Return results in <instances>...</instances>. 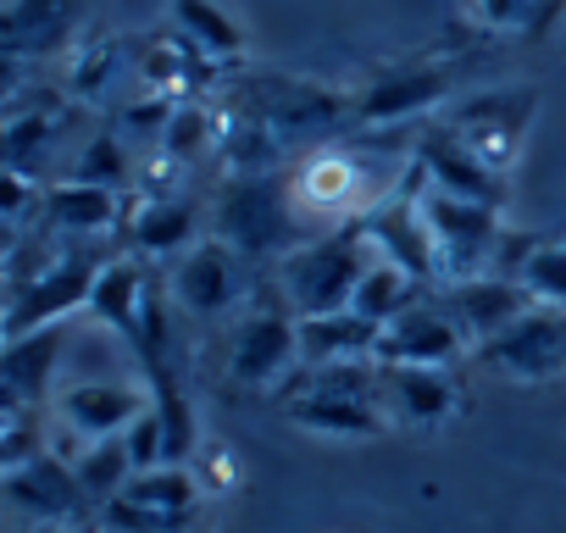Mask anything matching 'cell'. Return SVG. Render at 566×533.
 Masks as SVG:
<instances>
[{
	"instance_id": "18",
	"label": "cell",
	"mask_w": 566,
	"mask_h": 533,
	"mask_svg": "<svg viewBox=\"0 0 566 533\" xmlns=\"http://www.w3.org/2000/svg\"><path fill=\"white\" fill-rule=\"evenodd\" d=\"M384 328L367 323L361 312H328V317H301V362L306 367H334V362H367L378 356Z\"/></svg>"
},
{
	"instance_id": "17",
	"label": "cell",
	"mask_w": 566,
	"mask_h": 533,
	"mask_svg": "<svg viewBox=\"0 0 566 533\" xmlns=\"http://www.w3.org/2000/svg\"><path fill=\"white\" fill-rule=\"evenodd\" d=\"M301 428H317V433H339V439H378L389 433V417L378 411V400H361V395H334V389H306L295 400H283Z\"/></svg>"
},
{
	"instance_id": "25",
	"label": "cell",
	"mask_w": 566,
	"mask_h": 533,
	"mask_svg": "<svg viewBox=\"0 0 566 533\" xmlns=\"http://www.w3.org/2000/svg\"><path fill=\"white\" fill-rule=\"evenodd\" d=\"M195 494H200V483L189 478V467H150V472H134L128 489H123V500H134V505L167 516V522H184Z\"/></svg>"
},
{
	"instance_id": "30",
	"label": "cell",
	"mask_w": 566,
	"mask_h": 533,
	"mask_svg": "<svg viewBox=\"0 0 566 533\" xmlns=\"http://www.w3.org/2000/svg\"><path fill=\"white\" fill-rule=\"evenodd\" d=\"M211 112H200V106H178L172 112V123H167V150L184 161V156H200L206 145H211Z\"/></svg>"
},
{
	"instance_id": "14",
	"label": "cell",
	"mask_w": 566,
	"mask_h": 533,
	"mask_svg": "<svg viewBox=\"0 0 566 533\" xmlns=\"http://www.w3.org/2000/svg\"><path fill=\"white\" fill-rule=\"evenodd\" d=\"M7 494H12V505H23L29 516H45V522H73L90 505V494L78 483V467L51 456V450L40 461L7 472Z\"/></svg>"
},
{
	"instance_id": "29",
	"label": "cell",
	"mask_w": 566,
	"mask_h": 533,
	"mask_svg": "<svg viewBox=\"0 0 566 533\" xmlns=\"http://www.w3.org/2000/svg\"><path fill=\"white\" fill-rule=\"evenodd\" d=\"M73 178H78V184H101V189H117V184L128 178V156H123V145H117L112 134L90 139V145H84V156H78V167H73Z\"/></svg>"
},
{
	"instance_id": "26",
	"label": "cell",
	"mask_w": 566,
	"mask_h": 533,
	"mask_svg": "<svg viewBox=\"0 0 566 533\" xmlns=\"http://www.w3.org/2000/svg\"><path fill=\"white\" fill-rule=\"evenodd\" d=\"M172 18H178V29L189 34V45H200L206 56H239V51H244L239 23H233L222 7H211V0H172Z\"/></svg>"
},
{
	"instance_id": "1",
	"label": "cell",
	"mask_w": 566,
	"mask_h": 533,
	"mask_svg": "<svg viewBox=\"0 0 566 533\" xmlns=\"http://www.w3.org/2000/svg\"><path fill=\"white\" fill-rule=\"evenodd\" d=\"M384 261V250L373 244L367 222H345L328 239H306L290 255H277V290L290 295L295 317H328V312H350L361 279Z\"/></svg>"
},
{
	"instance_id": "10",
	"label": "cell",
	"mask_w": 566,
	"mask_h": 533,
	"mask_svg": "<svg viewBox=\"0 0 566 533\" xmlns=\"http://www.w3.org/2000/svg\"><path fill=\"white\" fill-rule=\"evenodd\" d=\"M467 351V334L439 301H417L406 317H395L378 339V367H455Z\"/></svg>"
},
{
	"instance_id": "19",
	"label": "cell",
	"mask_w": 566,
	"mask_h": 533,
	"mask_svg": "<svg viewBox=\"0 0 566 533\" xmlns=\"http://www.w3.org/2000/svg\"><path fill=\"white\" fill-rule=\"evenodd\" d=\"M145 295H150L145 266H139V261H128V255H117V261H106V266H101V279H95L90 317H95L101 328H112L117 339H128V345H134V334H139V312H145Z\"/></svg>"
},
{
	"instance_id": "33",
	"label": "cell",
	"mask_w": 566,
	"mask_h": 533,
	"mask_svg": "<svg viewBox=\"0 0 566 533\" xmlns=\"http://www.w3.org/2000/svg\"><path fill=\"white\" fill-rule=\"evenodd\" d=\"M206 483H211V489H228V483H233V461H228V450H211V456H206Z\"/></svg>"
},
{
	"instance_id": "27",
	"label": "cell",
	"mask_w": 566,
	"mask_h": 533,
	"mask_svg": "<svg viewBox=\"0 0 566 533\" xmlns=\"http://www.w3.org/2000/svg\"><path fill=\"white\" fill-rule=\"evenodd\" d=\"M128 478H134V456H128L123 433L117 439H101V445H90L78 456V483H84L90 500H117L128 489Z\"/></svg>"
},
{
	"instance_id": "13",
	"label": "cell",
	"mask_w": 566,
	"mask_h": 533,
	"mask_svg": "<svg viewBox=\"0 0 566 533\" xmlns=\"http://www.w3.org/2000/svg\"><path fill=\"white\" fill-rule=\"evenodd\" d=\"M417 161H422V173H428L433 189L461 195V200H478V206H494V211L505 206V173H494L483 156H472L450 128L428 134V139L417 145Z\"/></svg>"
},
{
	"instance_id": "32",
	"label": "cell",
	"mask_w": 566,
	"mask_h": 533,
	"mask_svg": "<svg viewBox=\"0 0 566 533\" xmlns=\"http://www.w3.org/2000/svg\"><path fill=\"white\" fill-rule=\"evenodd\" d=\"M472 7L489 29H522L527 34V23H533V0H472Z\"/></svg>"
},
{
	"instance_id": "3",
	"label": "cell",
	"mask_w": 566,
	"mask_h": 533,
	"mask_svg": "<svg viewBox=\"0 0 566 533\" xmlns=\"http://www.w3.org/2000/svg\"><path fill=\"white\" fill-rule=\"evenodd\" d=\"M217 228H222L228 250H244V255L283 250V255H290L295 239H301V206H295V195L283 184H272L261 173H244V178H233L222 189Z\"/></svg>"
},
{
	"instance_id": "24",
	"label": "cell",
	"mask_w": 566,
	"mask_h": 533,
	"mask_svg": "<svg viewBox=\"0 0 566 533\" xmlns=\"http://www.w3.org/2000/svg\"><path fill=\"white\" fill-rule=\"evenodd\" d=\"M195 206L189 200H145L128 217V244L134 250H184L195 239Z\"/></svg>"
},
{
	"instance_id": "21",
	"label": "cell",
	"mask_w": 566,
	"mask_h": 533,
	"mask_svg": "<svg viewBox=\"0 0 566 533\" xmlns=\"http://www.w3.org/2000/svg\"><path fill=\"white\" fill-rule=\"evenodd\" d=\"M40 217H45L51 228L101 233V228H112V222L123 217V206H117V189H101V184H78V178H67V184L40 189Z\"/></svg>"
},
{
	"instance_id": "28",
	"label": "cell",
	"mask_w": 566,
	"mask_h": 533,
	"mask_svg": "<svg viewBox=\"0 0 566 533\" xmlns=\"http://www.w3.org/2000/svg\"><path fill=\"white\" fill-rule=\"evenodd\" d=\"M516 284H527L538 306L566 312V244H533L527 261H522V273H516Z\"/></svg>"
},
{
	"instance_id": "20",
	"label": "cell",
	"mask_w": 566,
	"mask_h": 533,
	"mask_svg": "<svg viewBox=\"0 0 566 533\" xmlns=\"http://www.w3.org/2000/svg\"><path fill=\"white\" fill-rule=\"evenodd\" d=\"M62 356H67V334L62 328H40L29 339H12L7 362H0V367H7V400L12 406H40Z\"/></svg>"
},
{
	"instance_id": "12",
	"label": "cell",
	"mask_w": 566,
	"mask_h": 533,
	"mask_svg": "<svg viewBox=\"0 0 566 533\" xmlns=\"http://www.w3.org/2000/svg\"><path fill=\"white\" fill-rule=\"evenodd\" d=\"M56 411L84 445H101V439L128 433V422L145 417V389L139 384L128 389L123 378H78L56 395Z\"/></svg>"
},
{
	"instance_id": "6",
	"label": "cell",
	"mask_w": 566,
	"mask_h": 533,
	"mask_svg": "<svg viewBox=\"0 0 566 533\" xmlns=\"http://www.w3.org/2000/svg\"><path fill=\"white\" fill-rule=\"evenodd\" d=\"M478 362L500 367L516 384H549V378H560L566 373V312L533 306L505 334H494L489 345H478Z\"/></svg>"
},
{
	"instance_id": "5",
	"label": "cell",
	"mask_w": 566,
	"mask_h": 533,
	"mask_svg": "<svg viewBox=\"0 0 566 533\" xmlns=\"http://www.w3.org/2000/svg\"><path fill=\"white\" fill-rule=\"evenodd\" d=\"M106 266V261H101ZM101 266L84 261V255H62L51 261L45 273L12 284V312H7V345L12 339H29L40 328H56L73 306H90L95 295V279H101Z\"/></svg>"
},
{
	"instance_id": "16",
	"label": "cell",
	"mask_w": 566,
	"mask_h": 533,
	"mask_svg": "<svg viewBox=\"0 0 566 533\" xmlns=\"http://www.w3.org/2000/svg\"><path fill=\"white\" fill-rule=\"evenodd\" d=\"M172 290H178V306H189L195 317H217V312H228L233 295H239L233 250H228V244H195V250L178 261Z\"/></svg>"
},
{
	"instance_id": "9",
	"label": "cell",
	"mask_w": 566,
	"mask_h": 533,
	"mask_svg": "<svg viewBox=\"0 0 566 533\" xmlns=\"http://www.w3.org/2000/svg\"><path fill=\"white\" fill-rule=\"evenodd\" d=\"M455 406L461 384L450 367H378V411L389 428H439Z\"/></svg>"
},
{
	"instance_id": "11",
	"label": "cell",
	"mask_w": 566,
	"mask_h": 533,
	"mask_svg": "<svg viewBox=\"0 0 566 533\" xmlns=\"http://www.w3.org/2000/svg\"><path fill=\"white\" fill-rule=\"evenodd\" d=\"M439 306L455 317V328L467 334V345H489V339H494V334H505L516 317H527L538 301H533V290H527V284L489 273V279L450 284V290L439 295Z\"/></svg>"
},
{
	"instance_id": "8",
	"label": "cell",
	"mask_w": 566,
	"mask_h": 533,
	"mask_svg": "<svg viewBox=\"0 0 566 533\" xmlns=\"http://www.w3.org/2000/svg\"><path fill=\"white\" fill-rule=\"evenodd\" d=\"M295 356H301V317L250 312V317L233 328L228 378H233L239 389H261V384H277L283 373H290Z\"/></svg>"
},
{
	"instance_id": "2",
	"label": "cell",
	"mask_w": 566,
	"mask_h": 533,
	"mask_svg": "<svg viewBox=\"0 0 566 533\" xmlns=\"http://www.w3.org/2000/svg\"><path fill=\"white\" fill-rule=\"evenodd\" d=\"M422 217L433 228V244H439V279L450 284H467V279H489L500 266V211L494 206H478V200H461V195H444V189H422Z\"/></svg>"
},
{
	"instance_id": "31",
	"label": "cell",
	"mask_w": 566,
	"mask_h": 533,
	"mask_svg": "<svg viewBox=\"0 0 566 533\" xmlns=\"http://www.w3.org/2000/svg\"><path fill=\"white\" fill-rule=\"evenodd\" d=\"M128 456H134V472H150V467H167V428L156 411H145L128 433H123Z\"/></svg>"
},
{
	"instance_id": "23",
	"label": "cell",
	"mask_w": 566,
	"mask_h": 533,
	"mask_svg": "<svg viewBox=\"0 0 566 533\" xmlns=\"http://www.w3.org/2000/svg\"><path fill=\"white\" fill-rule=\"evenodd\" d=\"M417 301H422V284L406 273V266H395V261H378L373 273L361 279V290H356L350 312H361L367 323L389 328V323H395V317H406Z\"/></svg>"
},
{
	"instance_id": "22",
	"label": "cell",
	"mask_w": 566,
	"mask_h": 533,
	"mask_svg": "<svg viewBox=\"0 0 566 533\" xmlns=\"http://www.w3.org/2000/svg\"><path fill=\"white\" fill-rule=\"evenodd\" d=\"M78 0H12L7 7V51H51L73 34Z\"/></svg>"
},
{
	"instance_id": "7",
	"label": "cell",
	"mask_w": 566,
	"mask_h": 533,
	"mask_svg": "<svg viewBox=\"0 0 566 533\" xmlns=\"http://www.w3.org/2000/svg\"><path fill=\"white\" fill-rule=\"evenodd\" d=\"M533 106H538L533 90L478 95V101H467V106L450 112V134H455L472 156H483L494 173H505V167L516 161V145H522V128H527Z\"/></svg>"
},
{
	"instance_id": "4",
	"label": "cell",
	"mask_w": 566,
	"mask_h": 533,
	"mask_svg": "<svg viewBox=\"0 0 566 533\" xmlns=\"http://www.w3.org/2000/svg\"><path fill=\"white\" fill-rule=\"evenodd\" d=\"M422 189H428V173H422V161H411V184L367 211V233L384 250V261L406 266L417 284H433L439 279V244H433V228L422 217Z\"/></svg>"
},
{
	"instance_id": "15",
	"label": "cell",
	"mask_w": 566,
	"mask_h": 533,
	"mask_svg": "<svg viewBox=\"0 0 566 533\" xmlns=\"http://www.w3.org/2000/svg\"><path fill=\"white\" fill-rule=\"evenodd\" d=\"M444 90H450L444 67H406V73H384L378 84H367L350 101V112L361 123H400V117H417L433 101H444Z\"/></svg>"
}]
</instances>
